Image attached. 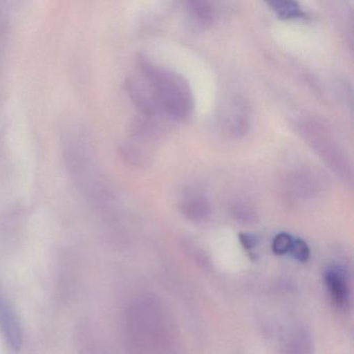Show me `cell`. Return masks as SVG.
Returning a JSON list of instances; mask_svg holds the SVG:
<instances>
[{"mask_svg":"<svg viewBox=\"0 0 354 354\" xmlns=\"http://www.w3.org/2000/svg\"><path fill=\"white\" fill-rule=\"evenodd\" d=\"M182 214L192 221H203L211 214V205L203 194L189 192L179 205Z\"/></svg>","mask_w":354,"mask_h":354,"instance_id":"6","label":"cell"},{"mask_svg":"<svg viewBox=\"0 0 354 354\" xmlns=\"http://www.w3.org/2000/svg\"><path fill=\"white\" fill-rule=\"evenodd\" d=\"M188 8L192 18L202 26H210L214 20V8L208 1H190Z\"/></svg>","mask_w":354,"mask_h":354,"instance_id":"9","label":"cell"},{"mask_svg":"<svg viewBox=\"0 0 354 354\" xmlns=\"http://www.w3.org/2000/svg\"><path fill=\"white\" fill-rule=\"evenodd\" d=\"M267 5L281 19H296L304 16L299 3L296 1L277 0V1H270Z\"/></svg>","mask_w":354,"mask_h":354,"instance_id":"8","label":"cell"},{"mask_svg":"<svg viewBox=\"0 0 354 354\" xmlns=\"http://www.w3.org/2000/svg\"><path fill=\"white\" fill-rule=\"evenodd\" d=\"M233 215L238 221L242 223H252L257 217L256 211L245 203H239L233 207Z\"/></svg>","mask_w":354,"mask_h":354,"instance_id":"11","label":"cell"},{"mask_svg":"<svg viewBox=\"0 0 354 354\" xmlns=\"http://www.w3.org/2000/svg\"><path fill=\"white\" fill-rule=\"evenodd\" d=\"M291 192L294 196H310L314 190L315 184L314 180L308 176V174L299 173L294 174L292 178L291 183Z\"/></svg>","mask_w":354,"mask_h":354,"instance_id":"10","label":"cell"},{"mask_svg":"<svg viewBox=\"0 0 354 354\" xmlns=\"http://www.w3.org/2000/svg\"><path fill=\"white\" fill-rule=\"evenodd\" d=\"M289 254L299 262H306L310 258V248L301 239H294Z\"/></svg>","mask_w":354,"mask_h":354,"instance_id":"13","label":"cell"},{"mask_svg":"<svg viewBox=\"0 0 354 354\" xmlns=\"http://www.w3.org/2000/svg\"><path fill=\"white\" fill-rule=\"evenodd\" d=\"M324 283L331 302L339 310H347L350 304V286L346 271L337 265H331L325 271Z\"/></svg>","mask_w":354,"mask_h":354,"instance_id":"4","label":"cell"},{"mask_svg":"<svg viewBox=\"0 0 354 354\" xmlns=\"http://www.w3.org/2000/svg\"><path fill=\"white\" fill-rule=\"evenodd\" d=\"M301 134L312 145L324 160L342 176L349 175L347 160L342 155L339 145L329 134L328 130L322 124L315 122H304L301 124Z\"/></svg>","mask_w":354,"mask_h":354,"instance_id":"2","label":"cell"},{"mask_svg":"<svg viewBox=\"0 0 354 354\" xmlns=\"http://www.w3.org/2000/svg\"><path fill=\"white\" fill-rule=\"evenodd\" d=\"M239 239L242 246L248 252L254 250L257 245H258V238L254 235H252V234H240Z\"/></svg>","mask_w":354,"mask_h":354,"instance_id":"14","label":"cell"},{"mask_svg":"<svg viewBox=\"0 0 354 354\" xmlns=\"http://www.w3.org/2000/svg\"><path fill=\"white\" fill-rule=\"evenodd\" d=\"M283 354H312V344L306 331L297 330L290 335Z\"/></svg>","mask_w":354,"mask_h":354,"instance_id":"7","label":"cell"},{"mask_svg":"<svg viewBox=\"0 0 354 354\" xmlns=\"http://www.w3.org/2000/svg\"><path fill=\"white\" fill-rule=\"evenodd\" d=\"M294 238L287 233H281L275 236L272 241V250L277 254H289Z\"/></svg>","mask_w":354,"mask_h":354,"instance_id":"12","label":"cell"},{"mask_svg":"<svg viewBox=\"0 0 354 354\" xmlns=\"http://www.w3.org/2000/svg\"><path fill=\"white\" fill-rule=\"evenodd\" d=\"M0 333L9 347L19 351L24 342V330L15 308L0 288Z\"/></svg>","mask_w":354,"mask_h":354,"instance_id":"3","label":"cell"},{"mask_svg":"<svg viewBox=\"0 0 354 354\" xmlns=\"http://www.w3.org/2000/svg\"><path fill=\"white\" fill-rule=\"evenodd\" d=\"M223 127L225 133L232 138H240L248 132L250 115L245 103L235 100L225 109L223 115Z\"/></svg>","mask_w":354,"mask_h":354,"instance_id":"5","label":"cell"},{"mask_svg":"<svg viewBox=\"0 0 354 354\" xmlns=\"http://www.w3.org/2000/svg\"><path fill=\"white\" fill-rule=\"evenodd\" d=\"M140 68L150 82L157 106L171 119L187 120L194 113V100L185 78L171 70L154 67L147 62H142Z\"/></svg>","mask_w":354,"mask_h":354,"instance_id":"1","label":"cell"}]
</instances>
